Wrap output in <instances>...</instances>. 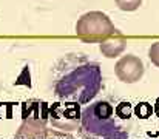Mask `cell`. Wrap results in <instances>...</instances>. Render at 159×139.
<instances>
[{
	"label": "cell",
	"mask_w": 159,
	"mask_h": 139,
	"mask_svg": "<svg viewBox=\"0 0 159 139\" xmlns=\"http://www.w3.org/2000/svg\"><path fill=\"white\" fill-rule=\"evenodd\" d=\"M77 36L85 42H104L116 34V28L105 14L99 11L82 16L76 25Z\"/></svg>",
	"instance_id": "3957f363"
},
{
	"label": "cell",
	"mask_w": 159,
	"mask_h": 139,
	"mask_svg": "<svg viewBox=\"0 0 159 139\" xmlns=\"http://www.w3.org/2000/svg\"><path fill=\"white\" fill-rule=\"evenodd\" d=\"M104 139H128V133L124 130V132H116V133H113V135H110V136H107Z\"/></svg>",
	"instance_id": "9a60e30c"
},
{
	"label": "cell",
	"mask_w": 159,
	"mask_h": 139,
	"mask_svg": "<svg viewBox=\"0 0 159 139\" xmlns=\"http://www.w3.org/2000/svg\"><path fill=\"white\" fill-rule=\"evenodd\" d=\"M148 56H150V60H152L155 65L159 67V42H156L155 45H152L150 51H148Z\"/></svg>",
	"instance_id": "5bb4252c"
},
{
	"label": "cell",
	"mask_w": 159,
	"mask_h": 139,
	"mask_svg": "<svg viewBox=\"0 0 159 139\" xmlns=\"http://www.w3.org/2000/svg\"><path fill=\"white\" fill-rule=\"evenodd\" d=\"M127 46V40L124 37H110L101 44V51L105 54L107 57H116L117 54H120Z\"/></svg>",
	"instance_id": "52a82bcc"
},
{
	"label": "cell",
	"mask_w": 159,
	"mask_h": 139,
	"mask_svg": "<svg viewBox=\"0 0 159 139\" xmlns=\"http://www.w3.org/2000/svg\"><path fill=\"white\" fill-rule=\"evenodd\" d=\"M54 93L71 102H88L102 87L101 67L87 57L74 54L60 60L56 68Z\"/></svg>",
	"instance_id": "6da1fadb"
},
{
	"label": "cell",
	"mask_w": 159,
	"mask_h": 139,
	"mask_svg": "<svg viewBox=\"0 0 159 139\" xmlns=\"http://www.w3.org/2000/svg\"><path fill=\"white\" fill-rule=\"evenodd\" d=\"M62 139H73V138H71L70 135H65V136H63V138H62Z\"/></svg>",
	"instance_id": "e0dca14e"
},
{
	"label": "cell",
	"mask_w": 159,
	"mask_h": 139,
	"mask_svg": "<svg viewBox=\"0 0 159 139\" xmlns=\"http://www.w3.org/2000/svg\"><path fill=\"white\" fill-rule=\"evenodd\" d=\"M141 2L142 0H116V5L122 11H134V9H138Z\"/></svg>",
	"instance_id": "30bf717a"
},
{
	"label": "cell",
	"mask_w": 159,
	"mask_h": 139,
	"mask_svg": "<svg viewBox=\"0 0 159 139\" xmlns=\"http://www.w3.org/2000/svg\"><path fill=\"white\" fill-rule=\"evenodd\" d=\"M50 118V108L45 102L31 99L22 104V125L14 138H36L47 130V121Z\"/></svg>",
	"instance_id": "7a4b0ae2"
},
{
	"label": "cell",
	"mask_w": 159,
	"mask_h": 139,
	"mask_svg": "<svg viewBox=\"0 0 159 139\" xmlns=\"http://www.w3.org/2000/svg\"><path fill=\"white\" fill-rule=\"evenodd\" d=\"M65 136L63 133H60V132H57V130H45L40 136H39V139H62Z\"/></svg>",
	"instance_id": "4fadbf2b"
},
{
	"label": "cell",
	"mask_w": 159,
	"mask_h": 139,
	"mask_svg": "<svg viewBox=\"0 0 159 139\" xmlns=\"http://www.w3.org/2000/svg\"><path fill=\"white\" fill-rule=\"evenodd\" d=\"M14 139H19V138H14ZM20 139H36V138H20Z\"/></svg>",
	"instance_id": "ac0fdd59"
},
{
	"label": "cell",
	"mask_w": 159,
	"mask_h": 139,
	"mask_svg": "<svg viewBox=\"0 0 159 139\" xmlns=\"http://www.w3.org/2000/svg\"><path fill=\"white\" fill-rule=\"evenodd\" d=\"M80 105L79 102H56L50 107V119L54 127L60 130H74L80 121Z\"/></svg>",
	"instance_id": "277c9868"
},
{
	"label": "cell",
	"mask_w": 159,
	"mask_h": 139,
	"mask_svg": "<svg viewBox=\"0 0 159 139\" xmlns=\"http://www.w3.org/2000/svg\"><path fill=\"white\" fill-rule=\"evenodd\" d=\"M94 139H99V138H94Z\"/></svg>",
	"instance_id": "d6986e66"
},
{
	"label": "cell",
	"mask_w": 159,
	"mask_h": 139,
	"mask_svg": "<svg viewBox=\"0 0 159 139\" xmlns=\"http://www.w3.org/2000/svg\"><path fill=\"white\" fill-rule=\"evenodd\" d=\"M116 76L127 84L138 82L144 74V63L136 56H125L116 63Z\"/></svg>",
	"instance_id": "8992f818"
},
{
	"label": "cell",
	"mask_w": 159,
	"mask_h": 139,
	"mask_svg": "<svg viewBox=\"0 0 159 139\" xmlns=\"http://www.w3.org/2000/svg\"><path fill=\"white\" fill-rule=\"evenodd\" d=\"M80 121H82L84 130L88 135H93V136L107 138V136H110L116 132H124V130H119V124L114 121V116L113 118H101L91 110V107H87L84 110Z\"/></svg>",
	"instance_id": "5b68a950"
},
{
	"label": "cell",
	"mask_w": 159,
	"mask_h": 139,
	"mask_svg": "<svg viewBox=\"0 0 159 139\" xmlns=\"http://www.w3.org/2000/svg\"><path fill=\"white\" fill-rule=\"evenodd\" d=\"M114 114L117 116V119H122V121H130L131 114H133V108H131V104L130 102H120L119 105H116L114 108Z\"/></svg>",
	"instance_id": "ba28073f"
},
{
	"label": "cell",
	"mask_w": 159,
	"mask_h": 139,
	"mask_svg": "<svg viewBox=\"0 0 159 139\" xmlns=\"http://www.w3.org/2000/svg\"><path fill=\"white\" fill-rule=\"evenodd\" d=\"M134 114L139 118V119H147V118H150L152 116V113L155 111L153 110V105L152 104H148V102H139L136 107H134Z\"/></svg>",
	"instance_id": "9c48e42d"
},
{
	"label": "cell",
	"mask_w": 159,
	"mask_h": 139,
	"mask_svg": "<svg viewBox=\"0 0 159 139\" xmlns=\"http://www.w3.org/2000/svg\"><path fill=\"white\" fill-rule=\"evenodd\" d=\"M153 110H155V113L158 114V118H159V99L156 100V104H155V107H153Z\"/></svg>",
	"instance_id": "2e32d148"
},
{
	"label": "cell",
	"mask_w": 159,
	"mask_h": 139,
	"mask_svg": "<svg viewBox=\"0 0 159 139\" xmlns=\"http://www.w3.org/2000/svg\"><path fill=\"white\" fill-rule=\"evenodd\" d=\"M16 85H26L28 88L31 87V81H30V68H28V67L23 68L22 74H20V76L17 77V81H16Z\"/></svg>",
	"instance_id": "7c38bea8"
},
{
	"label": "cell",
	"mask_w": 159,
	"mask_h": 139,
	"mask_svg": "<svg viewBox=\"0 0 159 139\" xmlns=\"http://www.w3.org/2000/svg\"><path fill=\"white\" fill-rule=\"evenodd\" d=\"M158 139H159V138H158Z\"/></svg>",
	"instance_id": "ffe728a7"
},
{
	"label": "cell",
	"mask_w": 159,
	"mask_h": 139,
	"mask_svg": "<svg viewBox=\"0 0 159 139\" xmlns=\"http://www.w3.org/2000/svg\"><path fill=\"white\" fill-rule=\"evenodd\" d=\"M14 105L16 104H12V102H0V119L2 118L9 119L12 116V107Z\"/></svg>",
	"instance_id": "8fae6325"
}]
</instances>
